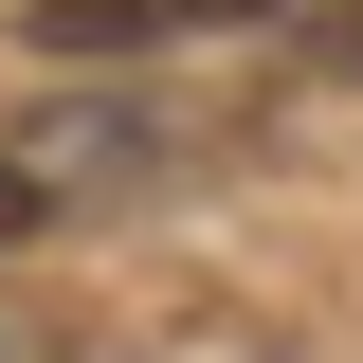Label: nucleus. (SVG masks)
<instances>
[{
	"instance_id": "f257e3e1",
	"label": "nucleus",
	"mask_w": 363,
	"mask_h": 363,
	"mask_svg": "<svg viewBox=\"0 0 363 363\" xmlns=\"http://www.w3.org/2000/svg\"><path fill=\"white\" fill-rule=\"evenodd\" d=\"M145 164H164V109H128V91H109V109H0V255L109 218Z\"/></svg>"
},
{
	"instance_id": "f03ea898",
	"label": "nucleus",
	"mask_w": 363,
	"mask_h": 363,
	"mask_svg": "<svg viewBox=\"0 0 363 363\" xmlns=\"http://www.w3.org/2000/svg\"><path fill=\"white\" fill-rule=\"evenodd\" d=\"M272 0H37V55H164V37H236Z\"/></svg>"
},
{
	"instance_id": "7ed1b4c3",
	"label": "nucleus",
	"mask_w": 363,
	"mask_h": 363,
	"mask_svg": "<svg viewBox=\"0 0 363 363\" xmlns=\"http://www.w3.org/2000/svg\"><path fill=\"white\" fill-rule=\"evenodd\" d=\"M327 73H345V91H363V18H327Z\"/></svg>"
},
{
	"instance_id": "20e7f679",
	"label": "nucleus",
	"mask_w": 363,
	"mask_h": 363,
	"mask_svg": "<svg viewBox=\"0 0 363 363\" xmlns=\"http://www.w3.org/2000/svg\"><path fill=\"white\" fill-rule=\"evenodd\" d=\"M0 363H37V327H18V309H0Z\"/></svg>"
}]
</instances>
